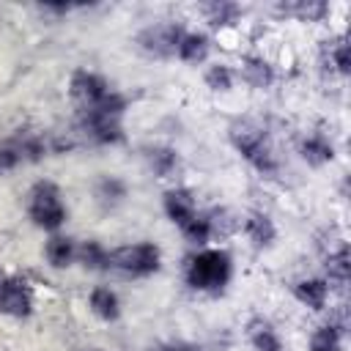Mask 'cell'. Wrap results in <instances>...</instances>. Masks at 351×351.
<instances>
[{"label": "cell", "instance_id": "cell-21", "mask_svg": "<svg viewBox=\"0 0 351 351\" xmlns=\"http://www.w3.org/2000/svg\"><path fill=\"white\" fill-rule=\"evenodd\" d=\"M181 233H184V239L189 241V244H206L211 236H214V219L211 217H206V214H195L184 228H181Z\"/></svg>", "mask_w": 351, "mask_h": 351}, {"label": "cell", "instance_id": "cell-15", "mask_svg": "<svg viewBox=\"0 0 351 351\" xmlns=\"http://www.w3.org/2000/svg\"><path fill=\"white\" fill-rule=\"evenodd\" d=\"M145 165L156 178H167L178 167V151L170 145H148L145 148Z\"/></svg>", "mask_w": 351, "mask_h": 351}, {"label": "cell", "instance_id": "cell-11", "mask_svg": "<svg viewBox=\"0 0 351 351\" xmlns=\"http://www.w3.org/2000/svg\"><path fill=\"white\" fill-rule=\"evenodd\" d=\"M329 291H332V285L324 277H307V280H299L293 285V296L310 310H324L326 299H329Z\"/></svg>", "mask_w": 351, "mask_h": 351}, {"label": "cell", "instance_id": "cell-20", "mask_svg": "<svg viewBox=\"0 0 351 351\" xmlns=\"http://www.w3.org/2000/svg\"><path fill=\"white\" fill-rule=\"evenodd\" d=\"M326 274L329 280L326 282H335V285H348V277H351V263H348V247L340 244L335 252H329L326 258Z\"/></svg>", "mask_w": 351, "mask_h": 351}, {"label": "cell", "instance_id": "cell-1", "mask_svg": "<svg viewBox=\"0 0 351 351\" xmlns=\"http://www.w3.org/2000/svg\"><path fill=\"white\" fill-rule=\"evenodd\" d=\"M123 112H126V96L110 90L99 104L82 107V129L99 145H118L123 140V123H121Z\"/></svg>", "mask_w": 351, "mask_h": 351}, {"label": "cell", "instance_id": "cell-9", "mask_svg": "<svg viewBox=\"0 0 351 351\" xmlns=\"http://www.w3.org/2000/svg\"><path fill=\"white\" fill-rule=\"evenodd\" d=\"M162 206H165V214L170 222H176L178 228H184L195 214H197V206H195V195L184 186H176V189H167L165 197H162Z\"/></svg>", "mask_w": 351, "mask_h": 351}, {"label": "cell", "instance_id": "cell-27", "mask_svg": "<svg viewBox=\"0 0 351 351\" xmlns=\"http://www.w3.org/2000/svg\"><path fill=\"white\" fill-rule=\"evenodd\" d=\"M22 162H25V159H22V151H19L16 140H8V143L0 145V173H11V170H16Z\"/></svg>", "mask_w": 351, "mask_h": 351}, {"label": "cell", "instance_id": "cell-23", "mask_svg": "<svg viewBox=\"0 0 351 351\" xmlns=\"http://www.w3.org/2000/svg\"><path fill=\"white\" fill-rule=\"evenodd\" d=\"M19 151H22V159L25 162H38L49 154V143L41 137V134H33V132H25V134H16L14 137Z\"/></svg>", "mask_w": 351, "mask_h": 351}, {"label": "cell", "instance_id": "cell-3", "mask_svg": "<svg viewBox=\"0 0 351 351\" xmlns=\"http://www.w3.org/2000/svg\"><path fill=\"white\" fill-rule=\"evenodd\" d=\"M230 143L258 173H263V176L277 173V156L269 143V134L261 126H255L252 121H236L230 126Z\"/></svg>", "mask_w": 351, "mask_h": 351}, {"label": "cell", "instance_id": "cell-22", "mask_svg": "<svg viewBox=\"0 0 351 351\" xmlns=\"http://www.w3.org/2000/svg\"><path fill=\"white\" fill-rule=\"evenodd\" d=\"M310 351H343V332L332 324H324L310 337Z\"/></svg>", "mask_w": 351, "mask_h": 351}, {"label": "cell", "instance_id": "cell-7", "mask_svg": "<svg viewBox=\"0 0 351 351\" xmlns=\"http://www.w3.org/2000/svg\"><path fill=\"white\" fill-rule=\"evenodd\" d=\"M30 310H33V293H30L27 282L14 274L0 271V313L25 318V315H30Z\"/></svg>", "mask_w": 351, "mask_h": 351}, {"label": "cell", "instance_id": "cell-19", "mask_svg": "<svg viewBox=\"0 0 351 351\" xmlns=\"http://www.w3.org/2000/svg\"><path fill=\"white\" fill-rule=\"evenodd\" d=\"M241 74H244V80H247L250 85H255V88H266V85H271V80H274L271 66H269L261 55H247V58L241 60Z\"/></svg>", "mask_w": 351, "mask_h": 351}, {"label": "cell", "instance_id": "cell-6", "mask_svg": "<svg viewBox=\"0 0 351 351\" xmlns=\"http://www.w3.org/2000/svg\"><path fill=\"white\" fill-rule=\"evenodd\" d=\"M184 36V27L176 22H156L137 33V44L143 52L154 58H173L178 49V41Z\"/></svg>", "mask_w": 351, "mask_h": 351}, {"label": "cell", "instance_id": "cell-13", "mask_svg": "<svg viewBox=\"0 0 351 351\" xmlns=\"http://www.w3.org/2000/svg\"><path fill=\"white\" fill-rule=\"evenodd\" d=\"M208 49H211V41H208L206 33H200V30H184L176 55L184 63H203L208 58Z\"/></svg>", "mask_w": 351, "mask_h": 351}, {"label": "cell", "instance_id": "cell-29", "mask_svg": "<svg viewBox=\"0 0 351 351\" xmlns=\"http://www.w3.org/2000/svg\"><path fill=\"white\" fill-rule=\"evenodd\" d=\"M162 351H200V346H192V343H173V346H165Z\"/></svg>", "mask_w": 351, "mask_h": 351}, {"label": "cell", "instance_id": "cell-2", "mask_svg": "<svg viewBox=\"0 0 351 351\" xmlns=\"http://www.w3.org/2000/svg\"><path fill=\"white\" fill-rule=\"evenodd\" d=\"M233 277V258L225 250H200L189 258L186 266V282L195 291L217 293L222 291Z\"/></svg>", "mask_w": 351, "mask_h": 351}, {"label": "cell", "instance_id": "cell-26", "mask_svg": "<svg viewBox=\"0 0 351 351\" xmlns=\"http://www.w3.org/2000/svg\"><path fill=\"white\" fill-rule=\"evenodd\" d=\"M206 85L211 88V90H230L233 88V69L230 66H225V63H214V66H208L206 69Z\"/></svg>", "mask_w": 351, "mask_h": 351}, {"label": "cell", "instance_id": "cell-24", "mask_svg": "<svg viewBox=\"0 0 351 351\" xmlns=\"http://www.w3.org/2000/svg\"><path fill=\"white\" fill-rule=\"evenodd\" d=\"M96 197L104 203V206H115L126 197V181L118 178V176H101L99 184H96Z\"/></svg>", "mask_w": 351, "mask_h": 351}, {"label": "cell", "instance_id": "cell-16", "mask_svg": "<svg viewBox=\"0 0 351 351\" xmlns=\"http://www.w3.org/2000/svg\"><path fill=\"white\" fill-rule=\"evenodd\" d=\"M44 258H47V263L55 266V269L71 266V263L77 261V244H74V239H69V236H52V239L44 244Z\"/></svg>", "mask_w": 351, "mask_h": 351}, {"label": "cell", "instance_id": "cell-28", "mask_svg": "<svg viewBox=\"0 0 351 351\" xmlns=\"http://www.w3.org/2000/svg\"><path fill=\"white\" fill-rule=\"evenodd\" d=\"M329 55H332L335 69H337L340 74H348V44H346V38H337Z\"/></svg>", "mask_w": 351, "mask_h": 351}, {"label": "cell", "instance_id": "cell-10", "mask_svg": "<svg viewBox=\"0 0 351 351\" xmlns=\"http://www.w3.org/2000/svg\"><path fill=\"white\" fill-rule=\"evenodd\" d=\"M241 228H244L247 239H250L258 250L271 247L274 239H277V225H274V219H271L266 211H250V214L244 217Z\"/></svg>", "mask_w": 351, "mask_h": 351}, {"label": "cell", "instance_id": "cell-18", "mask_svg": "<svg viewBox=\"0 0 351 351\" xmlns=\"http://www.w3.org/2000/svg\"><path fill=\"white\" fill-rule=\"evenodd\" d=\"M250 343L255 351H282V340L274 332V326L269 321H252L250 324Z\"/></svg>", "mask_w": 351, "mask_h": 351}, {"label": "cell", "instance_id": "cell-12", "mask_svg": "<svg viewBox=\"0 0 351 351\" xmlns=\"http://www.w3.org/2000/svg\"><path fill=\"white\" fill-rule=\"evenodd\" d=\"M299 154H302V159H304L307 165L321 167V165H326V162L335 159V145H332V140H329L326 134L313 132V134H307V137L302 140Z\"/></svg>", "mask_w": 351, "mask_h": 351}, {"label": "cell", "instance_id": "cell-4", "mask_svg": "<svg viewBox=\"0 0 351 351\" xmlns=\"http://www.w3.org/2000/svg\"><path fill=\"white\" fill-rule=\"evenodd\" d=\"M27 217L41 230H58L66 222L69 211L63 206L58 184H52V181H36L33 184V189L27 192Z\"/></svg>", "mask_w": 351, "mask_h": 351}, {"label": "cell", "instance_id": "cell-25", "mask_svg": "<svg viewBox=\"0 0 351 351\" xmlns=\"http://www.w3.org/2000/svg\"><path fill=\"white\" fill-rule=\"evenodd\" d=\"M206 14H208V22L214 27H225V25H233L241 14V8L236 3H211L206 5Z\"/></svg>", "mask_w": 351, "mask_h": 351}, {"label": "cell", "instance_id": "cell-30", "mask_svg": "<svg viewBox=\"0 0 351 351\" xmlns=\"http://www.w3.org/2000/svg\"><path fill=\"white\" fill-rule=\"evenodd\" d=\"M88 351H101V348H88Z\"/></svg>", "mask_w": 351, "mask_h": 351}, {"label": "cell", "instance_id": "cell-5", "mask_svg": "<svg viewBox=\"0 0 351 351\" xmlns=\"http://www.w3.org/2000/svg\"><path fill=\"white\" fill-rule=\"evenodd\" d=\"M159 263H162V250L154 241L123 244L110 252V269H118L132 277H148L159 271Z\"/></svg>", "mask_w": 351, "mask_h": 351}, {"label": "cell", "instance_id": "cell-17", "mask_svg": "<svg viewBox=\"0 0 351 351\" xmlns=\"http://www.w3.org/2000/svg\"><path fill=\"white\" fill-rule=\"evenodd\" d=\"M77 261L90 271H104V269H110V250L101 241L88 239L77 247Z\"/></svg>", "mask_w": 351, "mask_h": 351}, {"label": "cell", "instance_id": "cell-8", "mask_svg": "<svg viewBox=\"0 0 351 351\" xmlns=\"http://www.w3.org/2000/svg\"><path fill=\"white\" fill-rule=\"evenodd\" d=\"M69 90H71V96H74L82 107H93V104H99L112 88H110V82H107L101 74L88 71V69H77V71L71 74Z\"/></svg>", "mask_w": 351, "mask_h": 351}, {"label": "cell", "instance_id": "cell-14", "mask_svg": "<svg viewBox=\"0 0 351 351\" xmlns=\"http://www.w3.org/2000/svg\"><path fill=\"white\" fill-rule=\"evenodd\" d=\"M93 315H99L101 321H118L121 318V299L112 288L107 285H99L90 291V299H88Z\"/></svg>", "mask_w": 351, "mask_h": 351}]
</instances>
